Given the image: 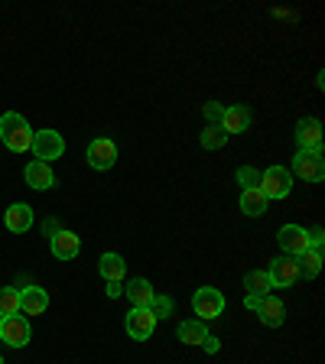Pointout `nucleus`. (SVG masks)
I'll return each mask as SVG.
<instances>
[{
    "label": "nucleus",
    "mask_w": 325,
    "mask_h": 364,
    "mask_svg": "<svg viewBox=\"0 0 325 364\" xmlns=\"http://www.w3.org/2000/svg\"><path fill=\"white\" fill-rule=\"evenodd\" d=\"M0 140H4V146L14 153H26L33 144V127L30 121L23 117V114L16 111H7L4 117H0Z\"/></svg>",
    "instance_id": "obj_1"
},
{
    "label": "nucleus",
    "mask_w": 325,
    "mask_h": 364,
    "mask_svg": "<svg viewBox=\"0 0 325 364\" xmlns=\"http://www.w3.org/2000/svg\"><path fill=\"white\" fill-rule=\"evenodd\" d=\"M192 312H196L198 322H212V318H218L221 312H225V293L215 289V287L196 289V296H192Z\"/></svg>",
    "instance_id": "obj_2"
},
{
    "label": "nucleus",
    "mask_w": 325,
    "mask_h": 364,
    "mask_svg": "<svg viewBox=\"0 0 325 364\" xmlns=\"http://www.w3.org/2000/svg\"><path fill=\"white\" fill-rule=\"evenodd\" d=\"M0 338H4V345H10V348H26V345H30V338H33L30 318L20 316V312L4 316V318H0Z\"/></svg>",
    "instance_id": "obj_3"
},
{
    "label": "nucleus",
    "mask_w": 325,
    "mask_h": 364,
    "mask_svg": "<svg viewBox=\"0 0 325 364\" xmlns=\"http://www.w3.org/2000/svg\"><path fill=\"white\" fill-rule=\"evenodd\" d=\"M33 156L43 159V163H53L65 153V136L59 130H33V144H30Z\"/></svg>",
    "instance_id": "obj_4"
},
{
    "label": "nucleus",
    "mask_w": 325,
    "mask_h": 364,
    "mask_svg": "<svg viewBox=\"0 0 325 364\" xmlns=\"http://www.w3.org/2000/svg\"><path fill=\"white\" fill-rule=\"evenodd\" d=\"M260 192L267 196V202L270 198H287L289 192H293V176H289V169L283 166H270L260 173Z\"/></svg>",
    "instance_id": "obj_5"
},
{
    "label": "nucleus",
    "mask_w": 325,
    "mask_h": 364,
    "mask_svg": "<svg viewBox=\"0 0 325 364\" xmlns=\"http://www.w3.org/2000/svg\"><path fill=\"white\" fill-rule=\"evenodd\" d=\"M289 176H299L303 182H322V176H325L322 153L299 150V153L293 156V166H289Z\"/></svg>",
    "instance_id": "obj_6"
},
{
    "label": "nucleus",
    "mask_w": 325,
    "mask_h": 364,
    "mask_svg": "<svg viewBox=\"0 0 325 364\" xmlns=\"http://www.w3.org/2000/svg\"><path fill=\"white\" fill-rule=\"evenodd\" d=\"M156 316H153L150 309H130L127 318H124V328H127V335L134 341H146L153 332H156Z\"/></svg>",
    "instance_id": "obj_7"
},
{
    "label": "nucleus",
    "mask_w": 325,
    "mask_h": 364,
    "mask_svg": "<svg viewBox=\"0 0 325 364\" xmlns=\"http://www.w3.org/2000/svg\"><path fill=\"white\" fill-rule=\"evenodd\" d=\"M85 156H88V166L91 169L105 173V169H111L114 163H117V146H114L107 136H98V140H91V144H88Z\"/></svg>",
    "instance_id": "obj_8"
},
{
    "label": "nucleus",
    "mask_w": 325,
    "mask_h": 364,
    "mask_svg": "<svg viewBox=\"0 0 325 364\" xmlns=\"http://www.w3.org/2000/svg\"><path fill=\"white\" fill-rule=\"evenodd\" d=\"M277 241H280V250L287 257H299L303 250H309V235H306V228H299V225H283Z\"/></svg>",
    "instance_id": "obj_9"
},
{
    "label": "nucleus",
    "mask_w": 325,
    "mask_h": 364,
    "mask_svg": "<svg viewBox=\"0 0 325 364\" xmlns=\"http://www.w3.org/2000/svg\"><path fill=\"white\" fill-rule=\"evenodd\" d=\"M296 146L299 150L322 153V124L316 117H303V121L296 124Z\"/></svg>",
    "instance_id": "obj_10"
},
{
    "label": "nucleus",
    "mask_w": 325,
    "mask_h": 364,
    "mask_svg": "<svg viewBox=\"0 0 325 364\" xmlns=\"http://www.w3.org/2000/svg\"><path fill=\"white\" fill-rule=\"evenodd\" d=\"M49 247H53V254L59 260H75L78 250H82V237H78L72 228H59L53 235V241H49Z\"/></svg>",
    "instance_id": "obj_11"
},
{
    "label": "nucleus",
    "mask_w": 325,
    "mask_h": 364,
    "mask_svg": "<svg viewBox=\"0 0 325 364\" xmlns=\"http://www.w3.org/2000/svg\"><path fill=\"white\" fill-rule=\"evenodd\" d=\"M23 179H26V186L36 192H46L55 186V173L49 163H43V159H33V163H26V169H23Z\"/></svg>",
    "instance_id": "obj_12"
},
{
    "label": "nucleus",
    "mask_w": 325,
    "mask_h": 364,
    "mask_svg": "<svg viewBox=\"0 0 325 364\" xmlns=\"http://www.w3.org/2000/svg\"><path fill=\"white\" fill-rule=\"evenodd\" d=\"M267 277H270V283L273 287H280V289H287V287H293L296 280H299V267H296V257H277L270 264V270H267Z\"/></svg>",
    "instance_id": "obj_13"
},
{
    "label": "nucleus",
    "mask_w": 325,
    "mask_h": 364,
    "mask_svg": "<svg viewBox=\"0 0 325 364\" xmlns=\"http://www.w3.org/2000/svg\"><path fill=\"white\" fill-rule=\"evenodd\" d=\"M250 124H254V114H250V107L231 105V107H225L218 127L225 130V134H244V130H250Z\"/></svg>",
    "instance_id": "obj_14"
},
{
    "label": "nucleus",
    "mask_w": 325,
    "mask_h": 364,
    "mask_svg": "<svg viewBox=\"0 0 325 364\" xmlns=\"http://www.w3.org/2000/svg\"><path fill=\"white\" fill-rule=\"evenodd\" d=\"M4 221H7V231H14V235H26L33 228V208L26 202H14L7 208V215H4Z\"/></svg>",
    "instance_id": "obj_15"
},
{
    "label": "nucleus",
    "mask_w": 325,
    "mask_h": 364,
    "mask_svg": "<svg viewBox=\"0 0 325 364\" xmlns=\"http://www.w3.org/2000/svg\"><path fill=\"white\" fill-rule=\"evenodd\" d=\"M49 309V296L43 287H26L20 289V312L23 316H43Z\"/></svg>",
    "instance_id": "obj_16"
},
{
    "label": "nucleus",
    "mask_w": 325,
    "mask_h": 364,
    "mask_svg": "<svg viewBox=\"0 0 325 364\" xmlns=\"http://www.w3.org/2000/svg\"><path fill=\"white\" fill-rule=\"evenodd\" d=\"M257 316L267 328H280L283 322H287V309H283V303L277 299V296H264V299H260Z\"/></svg>",
    "instance_id": "obj_17"
},
{
    "label": "nucleus",
    "mask_w": 325,
    "mask_h": 364,
    "mask_svg": "<svg viewBox=\"0 0 325 364\" xmlns=\"http://www.w3.org/2000/svg\"><path fill=\"white\" fill-rule=\"evenodd\" d=\"M98 273L105 277L107 283H121L124 280V273H127V260L121 257V254H101V260H98Z\"/></svg>",
    "instance_id": "obj_18"
},
{
    "label": "nucleus",
    "mask_w": 325,
    "mask_h": 364,
    "mask_svg": "<svg viewBox=\"0 0 325 364\" xmlns=\"http://www.w3.org/2000/svg\"><path fill=\"white\" fill-rule=\"evenodd\" d=\"M127 299L134 303V309H150V303H153V287H150V280H144V277H137V280H130L127 287Z\"/></svg>",
    "instance_id": "obj_19"
},
{
    "label": "nucleus",
    "mask_w": 325,
    "mask_h": 364,
    "mask_svg": "<svg viewBox=\"0 0 325 364\" xmlns=\"http://www.w3.org/2000/svg\"><path fill=\"white\" fill-rule=\"evenodd\" d=\"M267 196L260 189H244L241 192V212L247 215V218H260V215H267Z\"/></svg>",
    "instance_id": "obj_20"
},
{
    "label": "nucleus",
    "mask_w": 325,
    "mask_h": 364,
    "mask_svg": "<svg viewBox=\"0 0 325 364\" xmlns=\"http://www.w3.org/2000/svg\"><path fill=\"white\" fill-rule=\"evenodd\" d=\"M296 267H299V277H306V280L319 277V273H322V247L303 250V254L296 257Z\"/></svg>",
    "instance_id": "obj_21"
},
{
    "label": "nucleus",
    "mask_w": 325,
    "mask_h": 364,
    "mask_svg": "<svg viewBox=\"0 0 325 364\" xmlns=\"http://www.w3.org/2000/svg\"><path fill=\"white\" fill-rule=\"evenodd\" d=\"M176 335H179L182 345H202V341L208 338V326L198 322V318H189V322H179Z\"/></svg>",
    "instance_id": "obj_22"
},
{
    "label": "nucleus",
    "mask_w": 325,
    "mask_h": 364,
    "mask_svg": "<svg viewBox=\"0 0 325 364\" xmlns=\"http://www.w3.org/2000/svg\"><path fill=\"white\" fill-rule=\"evenodd\" d=\"M244 289H247L250 296H270L273 283H270V277H267V270H250V273H244Z\"/></svg>",
    "instance_id": "obj_23"
},
{
    "label": "nucleus",
    "mask_w": 325,
    "mask_h": 364,
    "mask_svg": "<svg viewBox=\"0 0 325 364\" xmlns=\"http://www.w3.org/2000/svg\"><path fill=\"white\" fill-rule=\"evenodd\" d=\"M20 312V289L14 287H0V318Z\"/></svg>",
    "instance_id": "obj_24"
},
{
    "label": "nucleus",
    "mask_w": 325,
    "mask_h": 364,
    "mask_svg": "<svg viewBox=\"0 0 325 364\" xmlns=\"http://www.w3.org/2000/svg\"><path fill=\"white\" fill-rule=\"evenodd\" d=\"M225 140H228V134L218 127V124H205V130H202L205 150H218V146H225Z\"/></svg>",
    "instance_id": "obj_25"
},
{
    "label": "nucleus",
    "mask_w": 325,
    "mask_h": 364,
    "mask_svg": "<svg viewBox=\"0 0 325 364\" xmlns=\"http://www.w3.org/2000/svg\"><path fill=\"white\" fill-rule=\"evenodd\" d=\"M173 296H153V303H150V312L156 316V322H163V318L173 316Z\"/></svg>",
    "instance_id": "obj_26"
},
{
    "label": "nucleus",
    "mask_w": 325,
    "mask_h": 364,
    "mask_svg": "<svg viewBox=\"0 0 325 364\" xmlns=\"http://www.w3.org/2000/svg\"><path fill=\"white\" fill-rule=\"evenodd\" d=\"M238 182H241V192L244 189H260V169L241 166V169H238Z\"/></svg>",
    "instance_id": "obj_27"
},
{
    "label": "nucleus",
    "mask_w": 325,
    "mask_h": 364,
    "mask_svg": "<svg viewBox=\"0 0 325 364\" xmlns=\"http://www.w3.org/2000/svg\"><path fill=\"white\" fill-rule=\"evenodd\" d=\"M202 114H205V124H218L221 114H225V105H218V101H208V105L202 107Z\"/></svg>",
    "instance_id": "obj_28"
},
{
    "label": "nucleus",
    "mask_w": 325,
    "mask_h": 364,
    "mask_svg": "<svg viewBox=\"0 0 325 364\" xmlns=\"http://www.w3.org/2000/svg\"><path fill=\"white\" fill-rule=\"evenodd\" d=\"M306 235H309V247H322V244H325L322 228H312V231H306Z\"/></svg>",
    "instance_id": "obj_29"
},
{
    "label": "nucleus",
    "mask_w": 325,
    "mask_h": 364,
    "mask_svg": "<svg viewBox=\"0 0 325 364\" xmlns=\"http://www.w3.org/2000/svg\"><path fill=\"white\" fill-rule=\"evenodd\" d=\"M260 299H264V296H250V293H247V296H244V306H247L250 312H257V309H260Z\"/></svg>",
    "instance_id": "obj_30"
},
{
    "label": "nucleus",
    "mask_w": 325,
    "mask_h": 364,
    "mask_svg": "<svg viewBox=\"0 0 325 364\" xmlns=\"http://www.w3.org/2000/svg\"><path fill=\"white\" fill-rule=\"evenodd\" d=\"M202 345H205V351H208V355H218V348H221L218 338H212V335H208V338H205Z\"/></svg>",
    "instance_id": "obj_31"
},
{
    "label": "nucleus",
    "mask_w": 325,
    "mask_h": 364,
    "mask_svg": "<svg viewBox=\"0 0 325 364\" xmlns=\"http://www.w3.org/2000/svg\"><path fill=\"white\" fill-rule=\"evenodd\" d=\"M107 296H111V299H117V296H121V283H107Z\"/></svg>",
    "instance_id": "obj_32"
},
{
    "label": "nucleus",
    "mask_w": 325,
    "mask_h": 364,
    "mask_svg": "<svg viewBox=\"0 0 325 364\" xmlns=\"http://www.w3.org/2000/svg\"><path fill=\"white\" fill-rule=\"evenodd\" d=\"M0 364H4V358H0Z\"/></svg>",
    "instance_id": "obj_33"
}]
</instances>
